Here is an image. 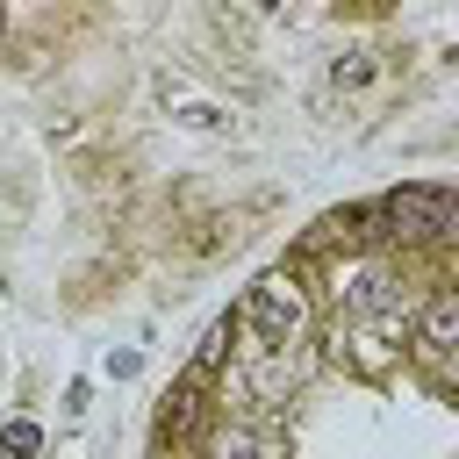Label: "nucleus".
I'll use <instances>...</instances> for the list:
<instances>
[{
    "mask_svg": "<svg viewBox=\"0 0 459 459\" xmlns=\"http://www.w3.org/2000/svg\"><path fill=\"white\" fill-rule=\"evenodd\" d=\"M387 215L402 222V237H445L452 230V194L445 186H402L387 201Z\"/></svg>",
    "mask_w": 459,
    "mask_h": 459,
    "instance_id": "1",
    "label": "nucleus"
},
{
    "mask_svg": "<svg viewBox=\"0 0 459 459\" xmlns=\"http://www.w3.org/2000/svg\"><path fill=\"white\" fill-rule=\"evenodd\" d=\"M251 323H258V337H273V344H280V337L294 330V294H287L280 280H265V287L251 294Z\"/></svg>",
    "mask_w": 459,
    "mask_h": 459,
    "instance_id": "2",
    "label": "nucleus"
},
{
    "mask_svg": "<svg viewBox=\"0 0 459 459\" xmlns=\"http://www.w3.org/2000/svg\"><path fill=\"white\" fill-rule=\"evenodd\" d=\"M452 330H459V294L445 287V294L430 301V316H423V344H430V351H445V344H452Z\"/></svg>",
    "mask_w": 459,
    "mask_h": 459,
    "instance_id": "3",
    "label": "nucleus"
},
{
    "mask_svg": "<svg viewBox=\"0 0 459 459\" xmlns=\"http://www.w3.org/2000/svg\"><path fill=\"white\" fill-rule=\"evenodd\" d=\"M36 445H43V430H36V423H7V437H0V452H7V459H29Z\"/></svg>",
    "mask_w": 459,
    "mask_h": 459,
    "instance_id": "4",
    "label": "nucleus"
},
{
    "mask_svg": "<svg viewBox=\"0 0 459 459\" xmlns=\"http://www.w3.org/2000/svg\"><path fill=\"white\" fill-rule=\"evenodd\" d=\"M222 344H230V330L215 323V330H208V344H201V366H215V359H222Z\"/></svg>",
    "mask_w": 459,
    "mask_h": 459,
    "instance_id": "5",
    "label": "nucleus"
}]
</instances>
